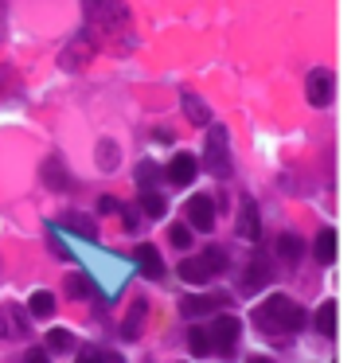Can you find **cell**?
<instances>
[{
  "label": "cell",
  "mask_w": 363,
  "mask_h": 363,
  "mask_svg": "<svg viewBox=\"0 0 363 363\" xmlns=\"http://www.w3.org/2000/svg\"><path fill=\"white\" fill-rule=\"evenodd\" d=\"M180 106H184V118H188L191 125H199V129L211 125V110H207V102L196 90H180Z\"/></svg>",
  "instance_id": "obj_11"
},
{
  "label": "cell",
  "mask_w": 363,
  "mask_h": 363,
  "mask_svg": "<svg viewBox=\"0 0 363 363\" xmlns=\"http://www.w3.org/2000/svg\"><path fill=\"white\" fill-rule=\"evenodd\" d=\"M121 215H125V230L137 235V230H141V211H137V207H121Z\"/></svg>",
  "instance_id": "obj_32"
},
{
  "label": "cell",
  "mask_w": 363,
  "mask_h": 363,
  "mask_svg": "<svg viewBox=\"0 0 363 363\" xmlns=\"http://www.w3.org/2000/svg\"><path fill=\"white\" fill-rule=\"evenodd\" d=\"M238 235L250 238V242H258L262 238V223H258V203H254V196H242L238 199Z\"/></svg>",
  "instance_id": "obj_8"
},
{
  "label": "cell",
  "mask_w": 363,
  "mask_h": 363,
  "mask_svg": "<svg viewBox=\"0 0 363 363\" xmlns=\"http://www.w3.org/2000/svg\"><path fill=\"white\" fill-rule=\"evenodd\" d=\"M145 313H149V305H145V297H137L133 305H129V316H125V324H121V336H125V340H137V332H141V320H145Z\"/></svg>",
  "instance_id": "obj_19"
},
{
  "label": "cell",
  "mask_w": 363,
  "mask_h": 363,
  "mask_svg": "<svg viewBox=\"0 0 363 363\" xmlns=\"http://www.w3.org/2000/svg\"><path fill=\"white\" fill-rule=\"evenodd\" d=\"M277 258L281 262H289V266H297L301 262V254H305V242H301L297 235H293V230H281V235H277Z\"/></svg>",
  "instance_id": "obj_15"
},
{
  "label": "cell",
  "mask_w": 363,
  "mask_h": 363,
  "mask_svg": "<svg viewBox=\"0 0 363 363\" xmlns=\"http://www.w3.org/2000/svg\"><path fill=\"white\" fill-rule=\"evenodd\" d=\"M203 164H207V172L219 176V180H230V172H235V164H230V137H227V125H219V121L207 125Z\"/></svg>",
  "instance_id": "obj_2"
},
{
  "label": "cell",
  "mask_w": 363,
  "mask_h": 363,
  "mask_svg": "<svg viewBox=\"0 0 363 363\" xmlns=\"http://www.w3.org/2000/svg\"><path fill=\"white\" fill-rule=\"evenodd\" d=\"M24 363H51V355L43 352V347H28V355H24Z\"/></svg>",
  "instance_id": "obj_34"
},
{
  "label": "cell",
  "mask_w": 363,
  "mask_h": 363,
  "mask_svg": "<svg viewBox=\"0 0 363 363\" xmlns=\"http://www.w3.org/2000/svg\"><path fill=\"white\" fill-rule=\"evenodd\" d=\"M176 277H184L188 285H207L215 274H211V266H207L203 258H184L180 266H176Z\"/></svg>",
  "instance_id": "obj_13"
},
{
  "label": "cell",
  "mask_w": 363,
  "mask_h": 363,
  "mask_svg": "<svg viewBox=\"0 0 363 363\" xmlns=\"http://www.w3.org/2000/svg\"><path fill=\"white\" fill-rule=\"evenodd\" d=\"M118 164H121V149H118V141L102 137V141H98V168H102V172H113Z\"/></svg>",
  "instance_id": "obj_20"
},
{
  "label": "cell",
  "mask_w": 363,
  "mask_h": 363,
  "mask_svg": "<svg viewBox=\"0 0 363 363\" xmlns=\"http://www.w3.org/2000/svg\"><path fill=\"white\" fill-rule=\"evenodd\" d=\"M207 336L215 340L211 352L230 355V352H235V344L242 340V320H238V316H219V320L211 324V332H207Z\"/></svg>",
  "instance_id": "obj_5"
},
{
  "label": "cell",
  "mask_w": 363,
  "mask_h": 363,
  "mask_svg": "<svg viewBox=\"0 0 363 363\" xmlns=\"http://www.w3.org/2000/svg\"><path fill=\"white\" fill-rule=\"evenodd\" d=\"M196 172H199V160L191 157V152H176L164 168V180L176 184V188H188V184L196 180Z\"/></svg>",
  "instance_id": "obj_7"
},
{
  "label": "cell",
  "mask_w": 363,
  "mask_h": 363,
  "mask_svg": "<svg viewBox=\"0 0 363 363\" xmlns=\"http://www.w3.org/2000/svg\"><path fill=\"white\" fill-rule=\"evenodd\" d=\"M246 363H274V359H269V355H250Z\"/></svg>",
  "instance_id": "obj_35"
},
{
  "label": "cell",
  "mask_w": 363,
  "mask_h": 363,
  "mask_svg": "<svg viewBox=\"0 0 363 363\" xmlns=\"http://www.w3.org/2000/svg\"><path fill=\"white\" fill-rule=\"evenodd\" d=\"M74 363H110V355H106V352H98V347H82V352H79V359H74Z\"/></svg>",
  "instance_id": "obj_31"
},
{
  "label": "cell",
  "mask_w": 363,
  "mask_h": 363,
  "mask_svg": "<svg viewBox=\"0 0 363 363\" xmlns=\"http://www.w3.org/2000/svg\"><path fill=\"white\" fill-rule=\"evenodd\" d=\"M67 293H71V297H90V293H94V281H90L86 274H71L67 277Z\"/></svg>",
  "instance_id": "obj_25"
},
{
  "label": "cell",
  "mask_w": 363,
  "mask_h": 363,
  "mask_svg": "<svg viewBox=\"0 0 363 363\" xmlns=\"http://www.w3.org/2000/svg\"><path fill=\"white\" fill-rule=\"evenodd\" d=\"M254 324L266 336H293V332L305 328V308L293 297H285V293H274V297H266L254 308Z\"/></svg>",
  "instance_id": "obj_1"
},
{
  "label": "cell",
  "mask_w": 363,
  "mask_h": 363,
  "mask_svg": "<svg viewBox=\"0 0 363 363\" xmlns=\"http://www.w3.org/2000/svg\"><path fill=\"white\" fill-rule=\"evenodd\" d=\"M266 281H269V254L266 250H254L250 269H246V281L238 285V293H254V289H262Z\"/></svg>",
  "instance_id": "obj_10"
},
{
  "label": "cell",
  "mask_w": 363,
  "mask_h": 363,
  "mask_svg": "<svg viewBox=\"0 0 363 363\" xmlns=\"http://www.w3.org/2000/svg\"><path fill=\"white\" fill-rule=\"evenodd\" d=\"M316 332L320 336H336V301H324L316 308Z\"/></svg>",
  "instance_id": "obj_24"
},
{
  "label": "cell",
  "mask_w": 363,
  "mask_h": 363,
  "mask_svg": "<svg viewBox=\"0 0 363 363\" xmlns=\"http://www.w3.org/2000/svg\"><path fill=\"white\" fill-rule=\"evenodd\" d=\"M98 211H102V215H118L121 203H118L113 196H102V199H98Z\"/></svg>",
  "instance_id": "obj_33"
},
{
  "label": "cell",
  "mask_w": 363,
  "mask_h": 363,
  "mask_svg": "<svg viewBox=\"0 0 363 363\" xmlns=\"http://www.w3.org/2000/svg\"><path fill=\"white\" fill-rule=\"evenodd\" d=\"M71 347H74V336L67 328H55V332L43 336V352L48 355H63V352H71Z\"/></svg>",
  "instance_id": "obj_21"
},
{
  "label": "cell",
  "mask_w": 363,
  "mask_h": 363,
  "mask_svg": "<svg viewBox=\"0 0 363 363\" xmlns=\"http://www.w3.org/2000/svg\"><path fill=\"white\" fill-rule=\"evenodd\" d=\"M203 262L211 266V274H223V269H227V250H223V246H207Z\"/></svg>",
  "instance_id": "obj_29"
},
{
  "label": "cell",
  "mask_w": 363,
  "mask_h": 363,
  "mask_svg": "<svg viewBox=\"0 0 363 363\" xmlns=\"http://www.w3.org/2000/svg\"><path fill=\"white\" fill-rule=\"evenodd\" d=\"M168 242H172L176 250L191 246V227H188V223H176V227H168Z\"/></svg>",
  "instance_id": "obj_27"
},
{
  "label": "cell",
  "mask_w": 363,
  "mask_h": 363,
  "mask_svg": "<svg viewBox=\"0 0 363 363\" xmlns=\"http://www.w3.org/2000/svg\"><path fill=\"white\" fill-rule=\"evenodd\" d=\"M28 313H32L35 320H48V316L55 313V293H51V289H35L32 301H28Z\"/></svg>",
  "instance_id": "obj_17"
},
{
  "label": "cell",
  "mask_w": 363,
  "mask_h": 363,
  "mask_svg": "<svg viewBox=\"0 0 363 363\" xmlns=\"http://www.w3.org/2000/svg\"><path fill=\"white\" fill-rule=\"evenodd\" d=\"M207 308H215V301H211V297H188L180 313H184V316H203Z\"/></svg>",
  "instance_id": "obj_28"
},
{
  "label": "cell",
  "mask_w": 363,
  "mask_h": 363,
  "mask_svg": "<svg viewBox=\"0 0 363 363\" xmlns=\"http://www.w3.org/2000/svg\"><path fill=\"white\" fill-rule=\"evenodd\" d=\"M67 227H74L79 235H86V238H98V227H94V219H79V215H71V219H67Z\"/></svg>",
  "instance_id": "obj_30"
},
{
  "label": "cell",
  "mask_w": 363,
  "mask_h": 363,
  "mask_svg": "<svg viewBox=\"0 0 363 363\" xmlns=\"http://www.w3.org/2000/svg\"><path fill=\"white\" fill-rule=\"evenodd\" d=\"M184 215H188V227L196 230H215V199L211 196H191L188 203H184Z\"/></svg>",
  "instance_id": "obj_6"
},
{
  "label": "cell",
  "mask_w": 363,
  "mask_h": 363,
  "mask_svg": "<svg viewBox=\"0 0 363 363\" xmlns=\"http://www.w3.org/2000/svg\"><path fill=\"white\" fill-rule=\"evenodd\" d=\"M43 180H48V188H55V191L71 188V176H67V168H63V160H59V157L43 160Z\"/></svg>",
  "instance_id": "obj_16"
},
{
  "label": "cell",
  "mask_w": 363,
  "mask_h": 363,
  "mask_svg": "<svg viewBox=\"0 0 363 363\" xmlns=\"http://www.w3.org/2000/svg\"><path fill=\"white\" fill-rule=\"evenodd\" d=\"M316 262H320V266H332V262H336V230L332 227H324L320 235H316Z\"/></svg>",
  "instance_id": "obj_18"
},
{
  "label": "cell",
  "mask_w": 363,
  "mask_h": 363,
  "mask_svg": "<svg viewBox=\"0 0 363 363\" xmlns=\"http://www.w3.org/2000/svg\"><path fill=\"white\" fill-rule=\"evenodd\" d=\"M157 180H160V164L157 160H141V164H137V188L157 191Z\"/></svg>",
  "instance_id": "obj_23"
},
{
  "label": "cell",
  "mask_w": 363,
  "mask_h": 363,
  "mask_svg": "<svg viewBox=\"0 0 363 363\" xmlns=\"http://www.w3.org/2000/svg\"><path fill=\"white\" fill-rule=\"evenodd\" d=\"M90 59H94V40H82L79 35V40L63 51V71H82Z\"/></svg>",
  "instance_id": "obj_12"
},
{
  "label": "cell",
  "mask_w": 363,
  "mask_h": 363,
  "mask_svg": "<svg viewBox=\"0 0 363 363\" xmlns=\"http://www.w3.org/2000/svg\"><path fill=\"white\" fill-rule=\"evenodd\" d=\"M332 94H336V79H332V71H324V67L308 71V79H305V98H308V106L324 110V106H332Z\"/></svg>",
  "instance_id": "obj_4"
},
{
  "label": "cell",
  "mask_w": 363,
  "mask_h": 363,
  "mask_svg": "<svg viewBox=\"0 0 363 363\" xmlns=\"http://www.w3.org/2000/svg\"><path fill=\"white\" fill-rule=\"evenodd\" d=\"M137 266L145 269V277H164V262H160V250L152 242H145V246H137Z\"/></svg>",
  "instance_id": "obj_14"
},
{
  "label": "cell",
  "mask_w": 363,
  "mask_h": 363,
  "mask_svg": "<svg viewBox=\"0 0 363 363\" xmlns=\"http://www.w3.org/2000/svg\"><path fill=\"white\" fill-rule=\"evenodd\" d=\"M188 347H191V355H207V352H211V336H207V328H191L188 332Z\"/></svg>",
  "instance_id": "obj_26"
},
{
  "label": "cell",
  "mask_w": 363,
  "mask_h": 363,
  "mask_svg": "<svg viewBox=\"0 0 363 363\" xmlns=\"http://www.w3.org/2000/svg\"><path fill=\"white\" fill-rule=\"evenodd\" d=\"M28 336V316L16 305H0V340H20Z\"/></svg>",
  "instance_id": "obj_9"
},
{
  "label": "cell",
  "mask_w": 363,
  "mask_h": 363,
  "mask_svg": "<svg viewBox=\"0 0 363 363\" xmlns=\"http://www.w3.org/2000/svg\"><path fill=\"white\" fill-rule=\"evenodd\" d=\"M82 12L90 16V24L98 28L102 35H113L129 24V12L121 0H82Z\"/></svg>",
  "instance_id": "obj_3"
},
{
  "label": "cell",
  "mask_w": 363,
  "mask_h": 363,
  "mask_svg": "<svg viewBox=\"0 0 363 363\" xmlns=\"http://www.w3.org/2000/svg\"><path fill=\"white\" fill-rule=\"evenodd\" d=\"M137 211H141L145 219H160V215L168 211V203H164V196H160V191H141V203H137Z\"/></svg>",
  "instance_id": "obj_22"
}]
</instances>
